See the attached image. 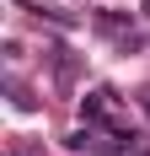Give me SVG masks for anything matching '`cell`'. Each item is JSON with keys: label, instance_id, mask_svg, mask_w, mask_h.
I'll use <instances>...</instances> for the list:
<instances>
[{"label": "cell", "instance_id": "obj_1", "mask_svg": "<svg viewBox=\"0 0 150 156\" xmlns=\"http://www.w3.org/2000/svg\"><path fill=\"white\" fill-rule=\"evenodd\" d=\"M80 113H86L91 124H113V92H107V86L86 92V97H80Z\"/></svg>", "mask_w": 150, "mask_h": 156}, {"label": "cell", "instance_id": "obj_4", "mask_svg": "<svg viewBox=\"0 0 150 156\" xmlns=\"http://www.w3.org/2000/svg\"><path fill=\"white\" fill-rule=\"evenodd\" d=\"M145 113H150V97H145Z\"/></svg>", "mask_w": 150, "mask_h": 156}, {"label": "cell", "instance_id": "obj_3", "mask_svg": "<svg viewBox=\"0 0 150 156\" xmlns=\"http://www.w3.org/2000/svg\"><path fill=\"white\" fill-rule=\"evenodd\" d=\"M139 11H145V16H150V0H145V5H139Z\"/></svg>", "mask_w": 150, "mask_h": 156}, {"label": "cell", "instance_id": "obj_5", "mask_svg": "<svg viewBox=\"0 0 150 156\" xmlns=\"http://www.w3.org/2000/svg\"><path fill=\"white\" fill-rule=\"evenodd\" d=\"M145 156H150V151H145Z\"/></svg>", "mask_w": 150, "mask_h": 156}, {"label": "cell", "instance_id": "obj_2", "mask_svg": "<svg viewBox=\"0 0 150 156\" xmlns=\"http://www.w3.org/2000/svg\"><path fill=\"white\" fill-rule=\"evenodd\" d=\"M11 102H16V108H22V113H38V97H32L27 86H11Z\"/></svg>", "mask_w": 150, "mask_h": 156}]
</instances>
